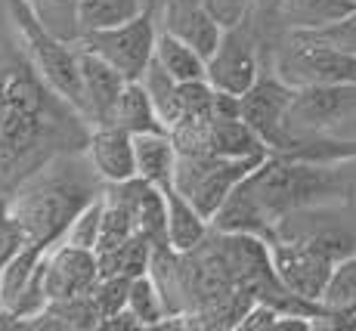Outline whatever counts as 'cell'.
I'll return each mask as SVG.
<instances>
[{
    "mask_svg": "<svg viewBox=\"0 0 356 331\" xmlns=\"http://www.w3.org/2000/svg\"><path fill=\"white\" fill-rule=\"evenodd\" d=\"M90 124L34 68L0 0V202L63 152L87 149Z\"/></svg>",
    "mask_w": 356,
    "mask_h": 331,
    "instance_id": "cell-1",
    "label": "cell"
},
{
    "mask_svg": "<svg viewBox=\"0 0 356 331\" xmlns=\"http://www.w3.org/2000/svg\"><path fill=\"white\" fill-rule=\"evenodd\" d=\"M106 180L97 174L84 149L63 152L38 168L3 198L10 213L25 226L29 241L53 248L63 241L74 213L102 198Z\"/></svg>",
    "mask_w": 356,
    "mask_h": 331,
    "instance_id": "cell-2",
    "label": "cell"
},
{
    "mask_svg": "<svg viewBox=\"0 0 356 331\" xmlns=\"http://www.w3.org/2000/svg\"><path fill=\"white\" fill-rule=\"evenodd\" d=\"M6 13L13 19L19 40L25 53L31 56L34 68L44 74V81L53 87L65 102H72L81 115L87 118L84 108V84H81V65H78V40H65L53 34L38 16L31 0H3ZM90 124V121H87Z\"/></svg>",
    "mask_w": 356,
    "mask_h": 331,
    "instance_id": "cell-3",
    "label": "cell"
},
{
    "mask_svg": "<svg viewBox=\"0 0 356 331\" xmlns=\"http://www.w3.org/2000/svg\"><path fill=\"white\" fill-rule=\"evenodd\" d=\"M266 158L270 155L227 158V155H183L180 152L177 170H174V186L204 217L214 220V213L236 192V186L248 180Z\"/></svg>",
    "mask_w": 356,
    "mask_h": 331,
    "instance_id": "cell-4",
    "label": "cell"
},
{
    "mask_svg": "<svg viewBox=\"0 0 356 331\" xmlns=\"http://www.w3.org/2000/svg\"><path fill=\"white\" fill-rule=\"evenodd\" d=\"M353 118H356V81L294 87V99L289 106V118H285L289 149L279 152V155H289L307 140L334 136Z\"/></svg>",
    "mask_w": 356,
    "mask_h": 331,
    "instance_id": "cell-5",
    "label": "cell"
},
{
    "mask_svg": "<svg viewBox=\"0 0 356 331\" xmlns=\"http://www.w3.org/2000/svg\"><path fill=\"white\" fill-rule=\"evenodd\" d=\"M155 40H159V19L152 10H143L140 16L121 25L81 34L78 44L115 65L127 81H140L149 62L155 59Z\"/></svg>",
    "mask_w": 356,
    "mask_h": 331,
    "instance_id": "cell-6",
    "label": "cell"
},
{
    "mask_svg": "<svg viewBox=\"0 0 356 331\" xmlns=\"http://www.w3.org/2000/svg\"><path fill=\"white\" fill-rule=\"evenodd\" d=\"M264 74V40L251 19L223 31L217 50L208 59V81L223 93L242 96Z\"/></svg>",
    "mask_w": 356,
    "mask_h": 331,
    "instance_id": "cell-7",
    "label": "cell"
},
{
    "mask_svg": "<svg viewBox=\"0 0 356 331\" xmlns=\"http://www.w3.org/2000/svg\"><path fill=\"white\" fill-rule=\"evenodd\" d=\"M294 99V87L282 81L276 72H264L251 90L242 93V121L270 146V152H285L289 149V106Z\"/></svg>",
    "mask_w": 356,
    "mask_h": 331,
    "instance_id": "cell-8",
    "label": "cell"
},
{
    "mask_svg": "<svg viewBox=\"0 0 356 331\" xmlns=\"http://www.w3.org/2000/svg\"><path fill=\"white\" fill-rule=\"evenodd\" d=\"M97 282H99V264L93 251L65 245V241H56L47 251V257H44L47 300H68V298L90 294L97 288Z\"/></svg>",
    "mask_w": 356,
    "mask_h": 331,
    "instance_id": "cell-9",
    "label": "cell"
},
{
    "mask_svg": "<svg viewBox=\"0 0 356 331\" xmlns=\"http://www.w3.org/2000/svg\"><path fill=\"white\" fill-rule=\"evenodd\" d=\"M152 13L161 31H170L180 40H186L204 59H211V53L217 50L223 38L220 22L208 13L204 0H159Z\"/></svg>",
    "mask_w": 356,
    "mask_h": 331,
    "instance_id": "cell-10",
    "label": "cell"
},
{
    "mask_svg": "<svg viewBox=\"0 0 356 331\" xmlns=\"http://www.w3.org/2000/svg\"><path fill=\"white\" fill-rule=\"evenodd\" d=\"M78 65H81V84H84V108H87V121L90 127L97 124H108L115 115L121 93L130 81L118 72L115 65H108L102 56L84 50L78 44Z\"/></svg>",
    "mask_w": 356,
    "mask_h": 331,
    "instance_id": "cell-11",
    "label": "cell"
},
{
    "mask_svg": "<svg viewBox=\"0 0 356 331\" xmlns=\"http://www.w3.org/2000/svg\"><path fill=\"white\" fill-rule=\"evenodd\" d=\"M84 152L106 183H124L136 177L134 134H127L118 124H97V127H90V140H87Z\"/></svg>",
    "mask_w": 356,
    "mask_h": 331,
    "instance_id": "cell-12",
    "label": "cell"
},
{
    "mask_svg": "<svg viewBox=\"0 0 356 331\" xmlns=\"http://www.w3.org/2000/svg\"><path fill=\"white\" fill-rule=\"evenodd\" d=\"M353 10H356V0H279L276 34L282 38L289 31L325 29V25L338 22V19H344Z\"/></svg>",
    "mask_w": 356,
    "mask_h": 331,
    "instance_id": "cell-13",
    "label": "cell"
},
{
    "mask_svg": "<svg viewBox=\"0 0 356 331\" xmlns=\"http://www.w3.org/2000/svg\"><path fill=\"white\" fill-rule=\"evenodd\" d=\"M164 202H168V241L174 251H193L211 236V220L177 189L174 183L164 186Z\"/></svg>",
    "mask_w": 356,
    "mask_h": 331,
    "instance_id": "cell-14",
    "label": "cell"
},
{
    "mask_svg": "<svg viewBox=\"0 0 356 331\" xmlns=\"http://www.w3.org/2000/svg\"><path fill=\"white\" fill-rule=\"evenodd\" d=\"M134 143H136V177H143L146 183L159 186V189L174 183L180 152H177L170 130H164V134H140L134 136Z\"/></svg>",
    "mask_w": 356,
    "mask_h": 331,
    "instance_id": "cell-15",
    "label": "cell"
},
{
    "mask_svg": "<svg viewBox=\"0 0 356 331\" xmlns=\"http://www.w3.org/2000/svg\"><path fill=\"white\" fill-rule=\"evenodd\" d=\"M108 124H118V127H124L127 134H134V136L164 134V130H168V124L161 121L159 108H155L152 96L146 93L143 81H130L124 87V93H121V99H118V106H115V115Z\"/></svg>",
    "mask_w": 356,
    "mask_h": 331,
    "instance_id": "cell-16",
    "label": "cell"
},
{
    "mask_svg": "<svg viewBox=\"0 0 356 331\" xmlns=\"http://www.w3.org/2000/svg\"><path fill=\"white\" fill-rule=\"evenodd\" d=\"M99 325L102 316L90 294L68 300H47V307L34 319H29V328H56V331H87Z\"/></svg>",
    "mask_w": 356,
    "mask_h": 331,
    "instance_id": "cell-17",
    "label": "cell"
},
{
    "mask_svg": "<svg viewBox=\"0 0 356 331\" xmlns=\"http://www.w3.org/2000/svg\"><path fill=\"white\" fill-rule=\"evenodd\" d=\"M155 59L170 78H177L180 84L189 81H208V59L189 47L186 40H180L177 34L161 31L159 29V40H155Z\"/></svg>",
    "mask_w": 356,
    "mask_h": 331,
    "instance_id": "cell-18",
    "label": "cell"
},
{
    "mask_svg": "<svg viewBox=\"0 0 356 331\" xmlns=\"http://www.w3.org/2000/svg\"><path fill=\"white\" fill-rule=\"evenodd\" d=\"M159 0H78V38L87 31L112 29L143 10H155Z\"/></svg>",
    "mask_w": 356,
    "mask_h": 331,
    "instance_id": "cell-19",
    "label": "cell"
},
{
    "mask_svg": "<svg viewBox=\"0 0 356 331\" xmlns=\"http://www.w3.org/2000/svg\"><path fill=\"white\" fill-rule=\"evenodd\" d=\"M140 81H143V87H146V93L152 96L161 121L168 124V130H170L177 121H180V81L170 78V74L159 65V59L149 62L146 74H143Z\"/></svg>",
    "mask_w": 356,
    "mask_h": 331,
    "instance_id": "cell-20",
    "label": "cell"
},
{
    "mask_svg": "<svg viewBox=\"0 0 356 331\" xmlns=\"http://www.w3.org/2000/svg\"><path fill=\"white\" fill-rule=\"evenodd\" d=\"M127 309L140 319L143 328H159L168 319V303H164L159 285H155L152 275H136L130 282V298H127Z\"/></svg>",
    "mask_w": 356,
    "mask_h": 331,
    "instance_id": "cell-21",
    "label": "cell"
},
{
    "mask_svg": "<svg viewBox=\"0 0 356 331\" xmlns=\"http://www.w3.org/2000/svg\"><path fill=\"white\" fill-rule=\"evenodd\" d=\"M31 3L53 34L78 40V0H31Z\"/></svg>",
    "mask_w": 356,
    "mask_h": 331,
    "instance_id": "cell-22",
    "label": "cell"
},
{
    "mask_svg": "<svg viewBox=\"0 0 356 331\" xmlns=\"http://www.w3.org/2000/svg\"><path fill=\"white\" fill-rule=\"evenodd\" d=\"M99 229H102V198L90 202L84 211L74 213V220L68 223L63 241L74 248H84V251H97L99 245Z\"/></svg>",
    "mask_w": 356,
    "mask_h": 331,
    "instance_id": "cell-23",
    "label": "cell"
},
{
    "mask_svg": "<svg viewBox=\"0 0 356 331\" xmlns=\"http://www.w3.org/2000/svg\"><path fill=\"white\" fill-rule=\"evenodd\" d=\"M130 282L134 279H127V275H99V282H97V288L90 291V298H93V303H97L102 322L112 319V316H118L121 309H127Z\"/></svg>",
    "mask_w": 356,
    "mask_h": 331,
    "instance_id": "cell-24",
    "label": "cell"
},
{
    "mask_svg": "<svg viewBox=\"0 0 356 331\" xmlns=\"http://www.w3.org/2000/svg\"><path fill=\"white\" fill-rule=\"evenodd\" d=\"M304 34L307 40L313 44H323V47H332L338 53H347V56H356V10L347 13L344 19L338 22L325 25V29H316V31H298Z\"/></svg>",
    "mask_w": 356,
    "mask_h": 331,
    "instance_id": "cell-25",
    "label": "cell"
},
{
    "mask_svg": "<svg viewBox=\"0 0 356 331\" xmlns=\"http://www.w3.org/2000/svg\"><path fill=\"white\" fill-rule=\"evenodd\" d=\"M350 300H356V254L344 257L338 266H334V275L325 288L323 307L334 309V307H344V303H350Z\"/></svg>",
    "mask_w": 356,
    "mask_h": 331,
    "instance_id": "cell-26",
    "label": "cell"
},
{
    "mask_svg": "<svg viewBox=\"0 0 356 331\" xmlns=\"http://www.w3.org/2000/svg\"><path fill=\"white\" fill-rule=\"evenodd\" d=\"M25 245H29L25 226L10 213L6 202H0V273H3V266L10 264Z\"/></svg>",
    "mask_w": 356,
    "mask_h": 331,
    "instance_id": "cell-27",
    "label": "cell"
},
{
    "mask_svg": "<svg viewBox=\"0 0 356 331\" xmlns=\"http://www.w3.org/2000/svg\"><path fill=\"white\" fill-rule=\"evenodd\" d=\"M204 6L220 22L223 31L232 29V25H242L254 13V0H204Z\"/></svg>",
    "mask_w": 356,
    "mask_h": 331,
    "instance_id": "cell-28",
    "label": "cell"
},
{
    "mask_svg": "<svg viewBox=\"0 0 356 331\" xmlns=\"http://www.w3.org/2000/svg\"><path fill=\"white\" fill-rule=\"evenodd\" d=\"M279 316H282V309L279 307H273V303H266V300H254L248 307V313L242 316L238 328L242 331H273Z\"/></svg>",
    "mask_w": 356,
    "mask_h": 331,
    "instance_id": "cell-29",
    "label": "cell"
},
{
    "mask_svg": "<svg viewBox=\"0 0 356 331\" xmlns=\"http://www.w3.org/2000/svg\"><path fill=\"white\" fill-rule=\"evenodd\" d=\"M319 325H325V328H353L356 331V300L344 303V307L325 309V316H323Z\"/></svg>",
    "mask_w": 356,
    "mask_h": 331,
    "instance_id": "cell-30",
    "label": "cell"
},
{
    "mask_svg": "<svg viewBox=\"0 0 356 331\" xmlns=\"http://www.w3.org/2000/svg\"><path fill=\"white\" fill-rule=\"evenodd\" d=\"M102 328H106V331H136V328H143V325H140V319H136L130 309H121L118 316H112V319L102 322Z\"/></svg>",
    "mask_w": 356,
    "mask_h": 331,
    "instance_id": "cell-31",
    "label": "cell"
},
{
    "mask_svg": "<svg viewBox=\"0 0 356 331\" xmlns=\"http://www.w3.org/2000/svg\"><path fill=\"white\" fill-rule=\"evenodd\" d=\"M334 136H341V140H356V118H353V121H347Z\"/></svg>",
    "mask_w": 356,
    "mask_h": 331,
    "instance_id": "cell-32",
    "label": "cell"
}]
</instances>
